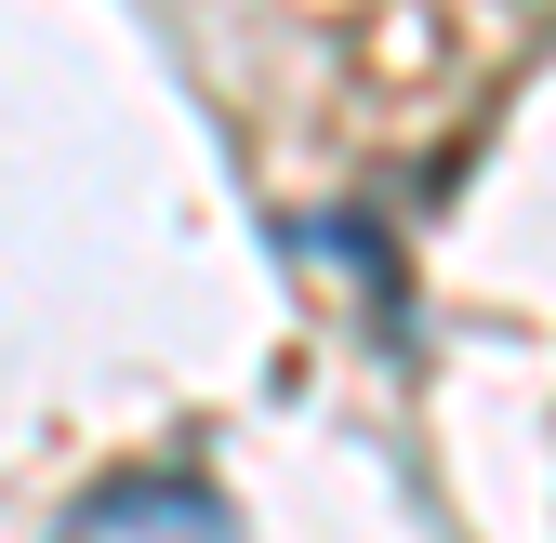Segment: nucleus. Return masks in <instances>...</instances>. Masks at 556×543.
Segmentation results:
<instances>
[{"label":"nucleus","mask_w":556,"mask_h":543,"mask_svg":"<svg viewBox=\"0 0 556 543\" xmlns=\"http://www.w3.org/2000/svg\"><path fill=\"white\" fill-rule=\"evenodd\" d=\"M40 543H239V517L199 464H106L93 491H66Z\"/></svg>","instance_id":"1"}]
</instances>
